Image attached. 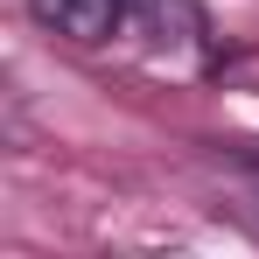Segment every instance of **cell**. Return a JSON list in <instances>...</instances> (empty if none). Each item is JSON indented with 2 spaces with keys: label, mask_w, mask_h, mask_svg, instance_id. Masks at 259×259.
<instances>
[{
  "label": "cell",
  "mask_w": 259,
  "mask_h": 259,
  "mask_svg": "<svg viewBox=\"0 0 259 259\" xmlns=\"http://www.w3.org/2000/svg\"><path fill=\"white\" fill-rule=\"evenodd\" d=\"M28 7L42 28L70 35V42H105L119 28V0H28Z\"/></svg>",
  "instance_id": "6da1fadb"
}]
</instances>
